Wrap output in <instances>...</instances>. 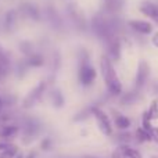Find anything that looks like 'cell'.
Here are the masks:
<instances>
[{"label": "cell", "instance_id": "obj_1", "mask_svg": "<svg viewBox=\"0 0 158 158\" xmlns=\"http://www.w3.org/2000/svg\"><path fill=\"white\" fill-rule=\"evenodd\" d=\"M100 69L103 75L104 83L107 86V90L111 96H119L122 93V83L118 78L115 68L112 65V61L107 56H103L100 60Z\"/></svg>", "mask_w": 158, "mask_h": 158}, {"label": "cell", "instance_id": "obj_27", "mask_svg": "<svg viewBox=\"0 0 158 158\" xmlns=\"http://www.w3.org/2000/svg\"><path fill=\"white\" fill-rule=\"evenodd\" d=\"M151 43H153L156 47H158V32L153 35V38H151Z\"/></svg>", "mask_w": 158, "mask_h": 158}, {"label": "cell", "instance_id": "obj_19", "mask_svg": "<svg viewBox=\"0 0 158 158\" xmlns=\"http://www.w3.org/2000/svg\"><path fill=\"white\" fill-rule=\"evenodd\" d=\"M147 114L151 121L158 119V101L157 100H154L153 103L150 104V107H148V110H147Z\"/></svg>", "mask_w": 158, "mask_h": 158}, {"label": "cell", "instance_id": "obj_32", "mask_svg": "<svg viewBox=\"0 0 158 158\" xmlns=\"http://www.w3.org/2000/svg\"><path fill=\"white\" fill-rule=\"evenodd\" d=\"M151 158H158V157H157V156H153V157H151Z\"/></svg>", "mask_w": 158, "mask_h": 158}, {"label": "cell", "instance_id": "obj_18", "mask_svg": "<svg viewBox=\"0 0 158 158\" xmlns=\"http://www.w3.org/2000/svg\"><path fill=\"white\" fill-rule=\"evenodd\" d=\"M133 140L132 135L126 131H121L117 135V142L119 143V146H125V144H131V142Z\"/></svg>", "mask_w": 158, "mask_h": 158}, {"label": "cell", "instance_id": "obj_6", "mask_svg": "<svg viewBox=\"0 0 158 158\" xmlns=\"http://www.w3.org/2000/svg\"><path fill=\"white\" fill-rule=\"evenodd\" d=\"M148 77H150V67L146 61H142L137 67L136 72V79H135V85H136V90H140L142 87H144V85L147 83Z\"/></svg>", "mask_w": 158, "mask_h": 158}, {"label": "cell", "instance_id": "obj_10", "mask_svg": "<svg viewBox=\"0 0 158 158\" xmlns=\"http://www.w3.org/2000/svg\"><path fill=\"white\" fill-rule=\"evenodd\" d=\"M19 133V128L14 123H8V125H2L0 128V137L2 142H10L13 137H15Z\"/></svg>", "mask_w": 158, "mask_h": 158}, {"label": "cell", "instance_id": "obj_33", "mask_svg": "<svg viewBox=\"0 0 158 158\" xmlns=\"http://www.w3.org/2000/svg\"><path fill=\"white\" fill-rule=\"evenodd\" d=\"M106 2H111V0H106Z\"/></svg>", "mask_w": 158, "mask_h": 158}, {"label": "cell", "instance_id": "obj_24", "mask_svg": "<svg viewBox=\"0 0 158 158\" xmlns=\"http://www.w3.org/2000/svg\"><path fill=\"white\" fill-rule=\"evenodd\" d=\"M111 158H126V157H125V154L122 153V150L118 147L111 153Z\"/></svg>", "mask_w": 158, "mask_h": 158}, {"label": "cell", "instance_id": "obj_21", "mask_svg": "<svg viewBox=\"0 0 158 158\" xmlns=\"http://www.w3.org/2000/svg\"><path fill=\"white\" fill-rule=\"evenodd\" d=\"M14 22H15V13H14V11H10V13H7V15H6V21H4L6 28H7V29L10 28L11 29Z\"/></svg>", "mask_w": 158, "mask_h": 158}, {"label": "cell", "instance_id": "obj_8", "mask_svg": "<svg viewBox=\"0 0 158 158\" xmlns=\"http://www.w3.org/2000/svg\"><path fill=\"white\" fill-rule=\"evenodd\" d=\"M107 57L111 61H118L121 57V43L117 36L107 40Z\"/></svg>", "mask_w": 158, "mask_h": 158}, {"label": "cell", "instance_id": "obj_16", "mask_svg": "<svg viewBox=\"0 0 158 158\" xmlns=\"http://www.w3.org/2000/svg\"><path fill=\"white\" fill-rule=\"evenodd\" d=\"M119 148L122 150V153L125 154L126 158H143L142 153L137 148L132 147L131 144H125V146H119Z\"/></svg>", "mask_w": 158, "mask_h": 158}, {"label": "cell", "instance_id": "obj_7", "mask_svg": "<svg viewBox=\"0 0 158 158\" xmlns=\"http://www.w3.org/2000/svg\"><path fill=\"white\" fill-rule=\"evenodd\" d=\"M128 25L131 29H133L135 32L140 33V35H150L154 29L153 25H151L150 22L140 21V19H131V21L128 22Z\"/></svg>", "mask_w": 158, "mask_h": 158}, {"label": "cell", "instance_id": "obj_30", "mask_svg": "<svg viewBox=\"0 0 158 158\" xmlns=\"http://www.w3.org/2000/svg\"><path fill=\"white\" fill-rule=\"evenodd\" d=\"M14 158H25V156H22V154H17Z\"/></svg>", "mask_w": 158, "mask_h": 158}, {"label": "cell", "instance_id": "obj_20", "mask_svg": "<svg viewBox=\"0 0 158 158\" xmlns=\"http://www.w3.org/2000/svg\"><path fill=\"white\" fill-rule=\"evenodd\" d=\"M17 154H18V148L14 146V147L8 148V150L2 151V153H0V158H14Z\"/></svg>", "mask_w": 158, "mask_h": 158}, {"label": "cell", "instance_id": "obj_3", "mask_svg": "<svg viewBox=\"0 0 158 158\" xmlns=\"http://www.w3.org/2000/svg\"><path fill=\"white\" fill-rule=\"evenodd\" d=\"M92 115L94 117L100 132L104 136H112L114 135V125H112L110 117L98 107H92Z\"/></svg>", "mask_w": 158, "mask_h": 158}, {"label": "cell", "instance_id": "obj_13", "mask_svg": "<svg viewBox=\"0 0 158 158\" xmlns=\"http://www.w3.org/2000/svg\"><path fill=\"white\" fill-rule=\"evenodd\" d=\"M135 140H136L137 143H147V142H153V137H151V133L148 131H146V129H143L142 126L140 128L136 129V132H135Z\"/></svg>", "mask_w": 158, "mask_h": 158}, {"label": "cell", "instance_id": "obj_17", "mask_svg": "<svg viewBox=\"0 0 158 158\" xmlns=\"http://www.w3.org/2000/svg\"><path fill=\"white\" fill-rule=\"evenodd\" d=\"M52 101H53V106H54L56 108H61V107L64 106V97L58 89H54L52 92Z\"/></svg>", "mask_w": 158, "mask_h": 158}, {"label": "cell", "instance_id": "obj_5", "mask_svg": "<svg viewBox=\"0 0 158 158\" xmlns=\"http://www.w3.org/2000/svg\"><path fill=\"white\" fill-rule=\"evenodd\" d=\"M39 131H40V126H39L38 121L32 119V118L25 121L24 125H22V140H24L25 144H29L32 140H35Z\"/></svg>", "mask_w": 158, "mask_h": 158}, {"label": "cell", "instance_id": "obj_23", "mask_svg": "<svg viewBox=\"0 0 158 158\" xmlns=\"http://www.w3.org/2000/svg\"><path fill=\"white\" fill-rule=\"evenodd\" d=\"M40 148L44 151L50 150V148H52V139H50V137H44L40 143Z\"/></svg>", "mask_w": 158, "mask_h": 158}, {"label": "cell", "instance_id": "obj_15", "mask_svg": "<svg viewBox=\"0 0 158 158\" xmlns=\"http://www.w3.org/2000/svg\"><path fill=\"white\" fill-rule=\"evenodd\" d=\"M137 100H139V90H133V92H128L121 97V104L122 106H131V104L136 103Z\"/></svg>", "mask_w": 158, "mask_h": 158}, {"label": "cell", "instance_id": "obj_26", "mask_svg": "<svg viewBox=\"0 0 158 158\" xmlns=\"http://www.w3.org/2000/svg\"><path fill=\"white\" fill-rule=\"evenodd\" d=\"M150 133H151V137H153V142L158 143V128H156V126H154L153 131H151Z\"/></svg>", "mask_w": 158, "mask_h": 158}, {"label": "cell", "instance_id": "obj_9", "mask_svg": "<svg viewBox=\"0 0 158 158\" xmlns=\"http://www.w3.org/2000/svg\"><path fill=\"white\" fill-rule=\"evenodd\" d=\"M140 11L144 14L146 17L151 18L153 21H156V24H158V6L153 2H143L140 4Z\"/></svg>", "mask_w": 158, "mask_h": 158}, {"label": "cell", "instance_id": "obj_28", "mask_svg": "<svg viewBox=\"0 0 158 158\" xmlns=\"http://www.w3.org/2000/svg\"><path fill=\"white\" fill-rule=\"evenodd\" d=\"M6 107V104H4V98L3 97H0V112L3 111V108Z\"/></svg>", "mask_w": 158, "mask_h": 158}, {"label": "cell", "instance_id": "obj_31", "mask_svg": "<svg viewBox=\"0 0 158 158\" xmlns=\"http://www.w3.org/2000/svg\"><path fill=\"white\" fill-rule=\"evenodd\" d=\"M86 158H97V157H92V156H89V157H86Z\"/></svg>", "mask_w": 158, "mask_h": 158}, {"label": "cell", "instance_id": "obj_12", "mask_svg": "<svg viewBox=\"0 0 158 158\" xmlns=\"http://www.w3.org/2000/svg\"><path fill=\"white\" fill-rule=\"evenodd\" d=\"M22 13H24L28 18L33 19V21H39V18H40V11H39V8L36 7L35 4H32V3H25V4L22 6Z\"/></svg>", "mask_w": 158, "mask_h": 158}, {"label": "cell", "instance_id": "obj_11", "mask_svg": "<svg viewBox=\"0 0 158 158\" xmlns=\"http://www.w3.org/2000/svg\"><path fill=\"white\" fill-rule=\"evenodd\" d=\"M114 126L118 129V131H128L132 126V121L129 119L126 115L121 114V112L114 111Z\"/></svg>", "mask_w": 158, "mask_h": 158}, {"label": "cell", "instance_id": "obj_4", "mask_svg": "<svg viewBox=\"0 0 158 158\" xmlns=\"http://www.w3.org/2000/svg\"><path fill=\"white\" fill-rule=\"evenodd\" d=\"M44 90H46V83L44 82H39L38 85H36L35 87H33L32 90H31L29 93H28V96L24 98V101H22V107L24 108H32L33 106H35L38 101H40L42 96H43Z\"/></svg>", "mask_w": 158, "mask_h": 158}, {"label": "cell", "instance_id": "obj_22", "mask_svg": "<svg viewBox=\"0 0 158 158\" xmlns=\"http://www.w3.org/2000/svg\"><path fill=\"white\" fill-rule=\"evenodd\" d=\"M19 49H21V52L24 53L25 56H29L32 54V43L31 42H22L21 44H19Z\"/></svg>", "mask_w": 158, "mask_h": 158}, {"label": "cell", "instance_id": "obj_14", "mask_svg": "<svg viewBox=\"0 0 158 158\" xmlns=\"http://www.w3.org/2000/svg\"><path fill=\"white\" fill-rule=\"evenodd\" d=\"M28 67H33V68H39V67L43 65L44 60L42 57V54H38V53H32V54L27 56V60H25Z\"/></svg>", "mask_w": 158, "mask_h": 158}, {"label": "cell", "instance_id": "obj_2", "mask_svg": "<svg viewBox=\"0 0 158 158\" xmlns=\"http://www.w3.org/2000/svg\"><path fill=\"white\" fill-rule=\"evenodd\" d=\"M78 77H79V82H81L83 86H90V85L94 82L96 77H97V72L96 69L92 67L89 60V54L87 52L82 50L79 53V72H78Z\"/></svg>", "mask_w": 158, "mask_h": 158}, {"label": "cell", "instance_id": "obj_25", "mask_svg": "<svg viewBox=\"0 0 158 158\" xmlns=\"http://www.w3.org/2000/svg\"><path fill=\"white\" fill-rule=\"evenodd\" d=\"M11 147H14L13 143H10V142H0V153H2V151L8 150V148H11Z\"/></svg>", "mask_w": 158, "mask_h": 158}, {"label": "cell", "instance_id": "obj_29", "mask_svg": "<svg viewBox=\"0 0 158 158\" xmlns=\"http://www.w3.org/2000/svg\"><path fill=\"white\" fill-rule=\"evenodd\" d=\"M25 158H36V153H29L28 156H25Z\"/></svg>", "mask_w": 158, "mask_h": 158}]
</instances>
